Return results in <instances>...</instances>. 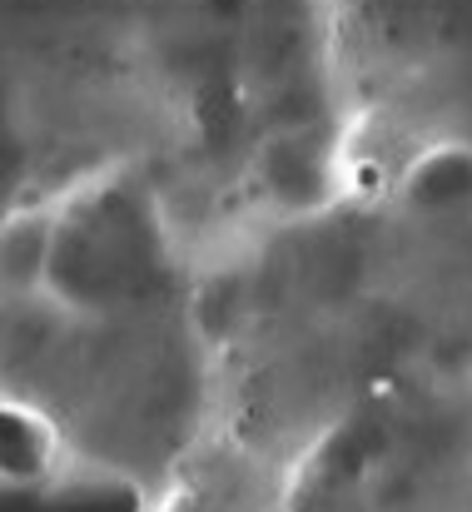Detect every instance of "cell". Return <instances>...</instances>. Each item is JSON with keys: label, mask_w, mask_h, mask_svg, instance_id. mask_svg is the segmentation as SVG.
Wrapping results in <instances>:
<instances>
[{"label": "cell", "mask_w": 472, "mask_h": 512, "mask_svg": "<svg viewBox=\"0 0 472 512\" xmlns=\"http://www.w3.org/2000/svg\"><path fill=\"white\" fill-rule=\"evenodd\" d=\"M145 498L125 478H0V512H140Z\"/></svg>", "instance_id": "1"}, {"label": "cell", "mask_w": 472, "mask_h": 512, "mask_svg": "<svg viewBox=\"0 0 472 512\" xmlns=\"http://www.w3.org/2000/svg\"><path fill=\"white\" fill-rule=\"evenodd\" d=\"M55 458L50 423L0 398V478H45Z\"/></svg>", "instance_id": "2"}, {"label": "cell", "mask_w": 472, "mask_h": 512, "mask_svg": "<svg viewBox=\"0 0 472 512\" xmlns=\"http://www.w3.org/2000/svg\"><path fill=\"white\" fill-rule=\"evenodd\" d=\"M219 5H234V0H219Z\"/></svg>", "instance_id": "3"}]
</instances>
